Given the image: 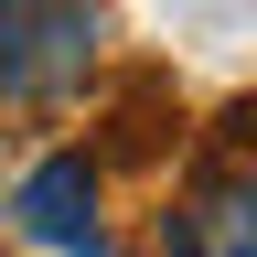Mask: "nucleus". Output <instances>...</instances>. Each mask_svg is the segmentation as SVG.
<instances>
[{
	"label": "nucleus",
	"instance_id": "nucleus-2",
	"mask_svg": "<svg viewBox=\"0 0 257 257\" xmlns=\"http://www.w3.org/2000/svg\"><path fill=\"white\" fill-rule=\"evenodd\" d=\"M11 214H22V236H32V246L86 257V246H96V172H86L75 150H64V161H32L22 193H11Z\"/></svg>",
	"mask_w": 257,
	"mask_h": 257
},
{
	"label": "nucleus",
	"instance_id": "nucleus-1",
	"mask_svg": "<svg viewBox=\"0 0 257 257\" xmlns=\"http://www.w3.org/2000/svg\"><path fill=\"white\" fill-rule=\"evenodd\" d=\"M96 64V0H0V107L64 96Z\"/></svg>",
	"mask_w": 257,
	"mask_h": 257
},
{
	"label": "nucleus",
	"instance_id": "nucleus-3",
	"mask_svg": "<svg viewBox=\"0 0 257 257\" xmlns=\"http://www.w3.org/2000/svg\"><path fill=\"white\" fill-rule=\"evenodd\" d=\"M182 257H257V182H214L182 225Z\"/></svg>",
	"mask_w": 257,
	"mask_h": 257
}]
</instances>
